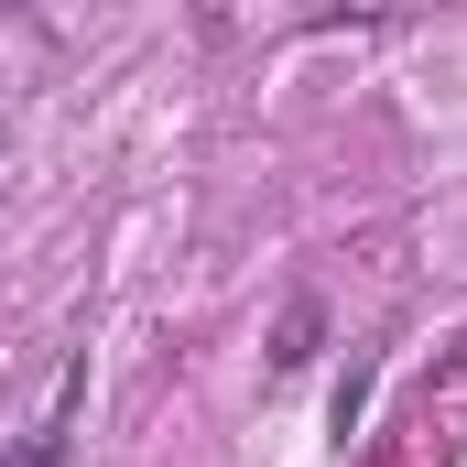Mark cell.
I'll return each mask as SVG.
<instances>
[{
    "label": "cell",
    "mask_w": 467,
    "mask_h": 467,
    "mask_svg": "<svg viewBox=\"0 0 467 467\" xmlns=\"http://www.w3.org/2000/svg\"><path fill=\"white\" fill-rule=\"evenodd\" d=\"M316 337H327V316L294 294V305H283V327H272V369H305V358H316Z\"/></svg>",
    "instance_id": "6da1fadb"
},
{
    "label": "cell",
    "mask_w": 467,
    "mask_h": 467,
    "mask_svg": "<svg viewBox=\"0 0 467 467\" xmlns=\"http://www.w3.org/2000/svg\"><path fill=\"white\" fill-rule=\"evenodd\" d=\"M66 402H77V380H66ZM66 402H55V413H44V424H33L0 467H66Z\"/></svg>",
    "instance_id": "7a4b0ae2"
}]
</instances>
